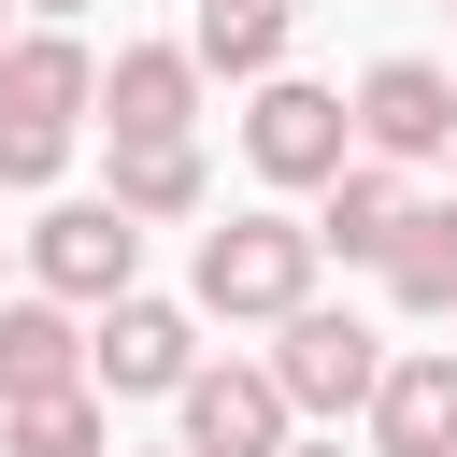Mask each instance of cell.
<instances>
[{
  "instance_id": "1",
  "label": "cell",
  "mask_w": 457,
  "mask_h": 457,
  "mask_svg": "<svg viewBox=\"0 0 457 457\" xmlns=\"http://www.w3.org/2000/svg\"><path fill=\"white\" fill-rule=\"evenodd\" d=\"M86 100H100V57L71 29H14L0 43V186H57Z\"/></svg>"
},
{
  "instance_id": "2",
  "label": "cell",
  "mask_w": 457,
  "mask_h": 457,
  "mask_svg": "<svg viewBox=\"0 0 457 457\" xmlns=\"http://www.w3.org/2000/svg\"><path fill=\"white\" fill-rule=\"evenodd\" d=\"M314 214H228V228H200V271H186V300L200 314H228V328H286L300 300H314Z\"/></svg>"
},
{
  "instance_id": "3",
  "label": "cell",
  "mask_w": 457,
  "mask_h": 457,
  "mask_svg": "<svg viewBox=\"0 0 457 457\" xmlns=\"http://www.w3.org/2000/svg\"><path fill=\"white\" fill-rule=\"evenodd\" d=\"M243 157H257V186H343V171H357V100L271 71V86L243 100Z\"/></svg>"
},
{
  "instance_id": "4",
  "label": "cell",
  "mask_w": 457,
  "mask_h": 457,
  "mask_svg": "<svg viewBox=\"0 0 457 457\" xmlns=\"http://www.w3.org/2000/svg\"><path fill=\"white\" fill-rule=\"evenodd\" d=\"M186 371H200V300H100V328H86V386L100 400H186Z\"/></svg>"
},
{
  "instance_id": "5",
  "label": "cell",
  "mask_w": 457,
  "mask_h": 457,
  "mask_svg": "<svg viewBox=\"0 0 457 457\" xmlns=\"http://www.w3.org/2000/svg\"><path fill=\"white\" fill-rule=\"evenodd\" d=\"M171 414H186V457H286V428H300V400L271 386V357H200Z\"/></svg>"
},
{
  "instance_id": "6",
  "label": "cell",
  "mask_w": 457,
  "mask_h": 457,
  "mask_svg": "<svg viewBox=\"0 0 457 457\" xmlns=\"http://www.w3.org/2000/svg\"><path fill=\"white\" fill-rule=\"evenodd\" d=\"M271 386H286L300 414H371V386H386V343H371L357 314L300 300V314H286V343H271Z\"/></svg>"
},
{
  "instance_id": "7",
  "label": "cell",
  "mask_w": 457,
  "mask_h": 457,
  "mask_svg": "<svg viewBox=\"0 0 457 457\" xmlns=\"http://www.w3.org/2000/svg\"><path fill=\"white\" fill-rule=\"evenodd\" d=\"M443 143H457V71H443V57H371V71H357V157L414 171V157H443Z\"/></svg>"
},
{
  "instance_id": "8",
  "label": "cell",
  "mask_w": 457,
  "mask_h": 457,
  "mask_svg": "<svg viewBox=\"0 0 457 457\" xmlns=\"http://www.w3.org/2000/svg\"><path fill=\"white\" fill-rule=\"evenodd\" d=\"M29 271H43V300H129V271H143V228L114 214V200H57L43 228H29Z\"/></svg>"
},
{
  "instance_id": "9",
  "label": "cell",
  "mask_w": 457,
  "mask_h": 457,
  "mask_svg": "<svg viewBox=\"0 0 457 457\" xmlns=\"http://www.w3.org/2000/svg\"><path fill=\"white\" fill-rule=\"evenodd\" d=\"M100 114H114V143H186V129H200V57H186V43H114Z\"/></svg>"
},
{
  "instance_id": "10",
  "label": "cell",
  "mask_w": 457,
  "mask_h": 457,
  "mask_svg": "<svg viewBox=\"0 0 457 457\" xmlns=\"http://www.w3.org/2000/svg\"><path fill=\"white\" fill-rule=\"evenodd\" d=\"M86 386V328H71V300H0V414L14 400H71Z\"/></svg>"
},
{
  "instance_id": "11",
  "label": "cell",
  "mask_w": 457,
  "mask_h": 457,
  "mask_svg": "<svg viewBox=\"0 0 457 457\" xmlns=\"http://www.w3.org/2000/svg\"><path fill=\"white\" fill-rule=\"evenodd\" d=\"M371 457H457V357H386V386H371Z\"/></svg>"
},
{
  "instance_id": "12",
  "label": "cell",
  "mask_w": 457,
  "mask_h": 457,
  "mask_svg": "<svg viewBox=\"0 0 457 457\" xmlns=\"http://www.w3.org/2000/svg\"><path fill=\"white\" fill-rule=\"evenodd\" d=\"M286 43H300V14H286V0H200V29H186V57H200V71H228V86H271V71H286Z\"/></svg>"
},
{
  "instance_id": "13",
  "label": "cell",
  "mask_w": 457,
  "mask_h": 457,
  "mask_svg": "<svg viewBox=\"0 0 457 457\" xmlns=\"http://www.w3.org/2000/svg\"><path fill=\"white\" fill-rule=\"evenodd\" d=\"M129 228H186L200 200H214V171H200V143H114V186H100Z\"/></svg>"
},
{
  "instance_id": "14",
  "label": "cell",
  "mask_w": 457,
  "mask_h": 457,
  "mask_svg": "<svg viewBox=\"0 0 457 457\" xmlns=\"http://www.w3.org/2000/svg\"><path fill=\"white\" fill-rule=\"evenodd\" d=\"M400 228H414V186H400L386 157H357V171L328 186V214H314V243H328V257H371V271H386Z\"/></svg>"
},
{
  "instance_id": "15",
  "label": "cell",
  "mask_w": 457,
  "mask_h": 457,
  "mask_svg": "<svg viewBox=\"0 0 457 457\" xmlns=\"http://www.w3.org/2000/svg\"><path fill=\"white\" fill-rule=\"evenodd\" d=\"M386 300L400 314H457V200H414V228L386 243Z\"/></svg>"
},
{
  "instance_id": "16",
  "label": "cell",
  "mask_w": 457,
  "mask_h": 457,
  "mask_svg": "<svg viewBox=\"0 0 457 457\" xmlns=\"http://www.w3.org/2000/svg\"><path fill=\"white\" fill-rule=\"evenodd\" d=\"M0 457H114L100 386H71V400H14V414H0Z\"/></svg>"
},
{
  "instance_id": "17",
  "label": "cell",
  "mask_w": 457,
  "mask_h": 457,
  "mask_svg": "<svg viewBox=\"0 0 457 457\" xmlns=\"http://www.w3.org/2000/svg\"><path fill=\"white\" fill-rule=\"evenodd\" d=\"M29 14H43V29H71V14H86V0H29Z\"/></svg>"
},
{
  "instance_id": "18",
  "label": "cell",
  "mask_w": 457,
  "mask_h": 457,
  "mask_svg": "<svg viewBox=\"0 0 457 457\" xmlns=\"http://www.w3.org/2000/svg\"><path fill=\"white\" fill-rule=\"evenodd\" d=\"M286 457H343V443H286Z\"/></svg>"
},
{
  "instance_id": "19",
  "label": "cell",
  "mask_w": 457,
  "mask_h": 457,
  "mask_svg": "<svg viewBox=\"0 0 457 457\" xmlns=\"http://www.w3.org/2000/svg\"><path fill=\"white\" fill-rule=\"evenodd\" d=\"M443 171H457V143H443Z\"/></svg>"
},
{
  "instance_id": "20",
  "label": "cell",
  "mask_w": 457,
  "mask_h": 457,
  "mask_svg": "<svg viewBox=\"0 0 457 457\" xmlns=\"http://www.w3.org/2000/svg\"><path fill=\"white\" fill-rule=\"evenodd\" d=\"M157 457H186V443H157Z\"/></svg>"
}]
</instances>
